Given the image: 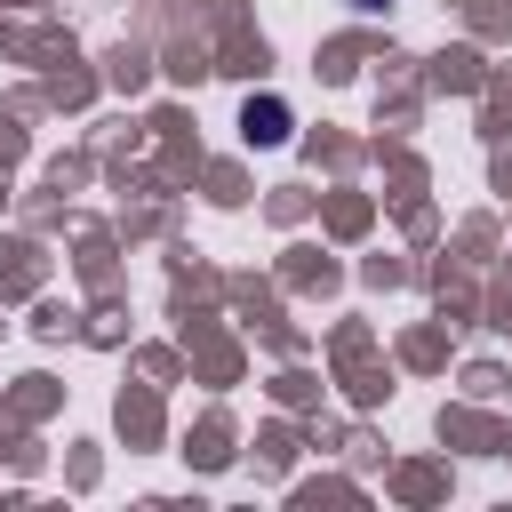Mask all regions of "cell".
<instances>
[{
  "mask_svg": "<svg viewBox=\"0 0 512 512\" xmlns=\"http://www.w3.org/2000/svg\"><path fill=\"white\" fill-rule=\"evenodd\" d=\"M248 128H256L264 144H280V136H288V112H280V104H248Z\"/></svg>",
  "mask_w": 512,
  "mask_h": 512,
  "instance_id": "obj_1",
  "label": "cell"
}]
</instances>
